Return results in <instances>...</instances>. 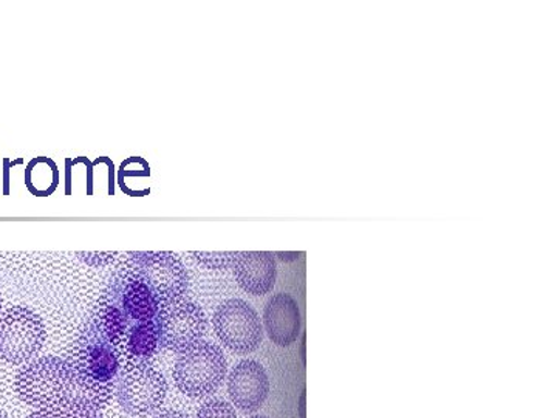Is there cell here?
<instances>
[{"label":"cell","instance_id":"6da1fadb","mask_svg":"<svg viewBox=\"0 0 557 418\" xmlns=\"http://www.w3.org/2000/svg\"><path fill=\"white\" fill-rule=\"evenodd\" d=\"M73 394L69 403L100 410L115 395L121 362L97 315L91 314L69 352Z\"/></svg>","mask_w":557,"mask_h":418},{"label":"cell","instance_id":"7a4b0ae2","mask_svg":"<svg viewBox=\"0 0 557 418\" xmlns=\"http://www.w3.org/2000/svg\"><path fill=\"white\" fill-rule=\"evenodd\" d=\"M73 386L69 362L58 357L32 359L16 377L17 395L36 409L67 405Z\"/></svg>","mask_w":557,"mask_h":418},{"label":"cell","instance_id":"3957f363","mask_svg":"<svg viewBox=\"0 0 557 418\" xmlns=\"http://www.w3.org/2000/svg\"><path fill=\"white\" fill-rule=\"evenodd\" d=\"M119 269L148 285L161 306L185 299L188 292V271L178 255L171 251L127 253Z\"/></svg>","mask_w":557,"mask_h":418},{"label":"cell","instance_id":"277c9868","mask_svg":"<svg viewBox=\"0 0 557 418\" xmlns=\"http://www.w3.org/2000/svg\"><path fill=\"white\" fill-rule=\"evenodd\" d=\"M226 370L228 362L222 348L200 340L180 352L174 366V381L188 397L203 398L218 391L225 380Z\"/></svg>","mask_w":557,"mask_h":418},{"label":"cell","instance_id":"5b68a950","mask_svg":"<svg viewBox=\"0 0 557 418\" xmlns=\"http://www.w3.org/2000/svg\"><path fill=\"white\" fill-rule=\"evenodd\" d=\"M47 332L42 319L28 307H9L0 314V359L25 365L39 354Z\"/></svg>","mask_w":557,"mask_h":418},{"label":"cell","instance_id":"8992f818","mask_svg":"<svg viewBox=\"0 0 557 418\" xmlns=\"http://www.w3.org/2000/svg\"><path fill=\"white\" fill-rule=\"evenodd\" d=\"M166 394L168 381L159 370L148 365L120 370L115 397L124 413L137 417L149 416L161 408Z\"/></svg>","mask_w":557,"mask_h":418},{"label":"cell","instance_id":"52a82bcc","mask_svg":"<svg viewBox=\"0 0 557 418\" xmlns=\"http://www.w3.org/2000/svg\"><path fill=\"white\" fill-rule=\"evenodd\" d=\"M212 325L223 346L236 354L255 352L263 340L258 311L244 299H228L219 306Z\"/></svg>","mask_w":557,"mask_h":418},{"label":"cell","instance_id":"ba28073f","mask_svg":"<svg viewBox=\"0 0 557 418\" xmlns=\"http://www.w3.org/2000/svg\"><path fill=\"white\" fill-rule=\"evenodd\" d=\"M156 319L160 347L178 354L200 341L208 328L203 310L185 299L161 307Z\"/></svg>","mask_w":557,"mask_h":418},{"label":"cell","instance_id":"9c48e42d","mask_svg":"<svg viewBox=\"0 0 557 418\" xmlns=\"http://www.w3.org/2000/svg\"><path fill=\"white\" fill-rule=\"evenodd\" d=\"M228 394L236 408L255 413L270 394V381L265 369L255 359H244L231 370Z\"/></svg>","mask_w":557,"mask_h":418},{"label":"cell","instance_id":"30bf717a","mask_svg":"<svg viewBox=\"0 0 557 418\" xmlns=\"http://www.w3.org/2000/svg\"><path fill=\"white\" fill-rule=\"evenodd\" d=\"M234 276L249 295H267L276 284V260L269 251H239Z\"/></svg>","mask_w":557,"mask_h":418},{"label":"cell","instance_id":"8fae6325","mask_svg":"<svg viewBox=\"0 0 557 418\" xmlns=\"http://www.w3.org/2000/svg\"><path fill=\"white\" fill-rule=\"evenodd\" d=\"M267 332L277 346H289L299 336L300 314L296 299L287 293L271 296L263 310Z\"/></svg>","mask_w":557,"mask_h":418},{"label":"cell","instance_id":"7c38bea8","mask_svg":"<svg viewBox=\"0 0 557 418\" xmlns=\"http://www.w3.org/2000/svg\"><path fill=\"white\" fill-rule=\"evenodd\" d=\"M189 255L209 270H228L236 263L239 251H193Z\"/></svg>","mask_w":557,"mask_h":418},{"label":"cell","instance_id":"4fadbf2b","mask_svg":"<svg viewBox=\"0 0 557 418\" xmlns=\"http://www.w3.org/2000/svg\"><path fill=\"white\" fill-rule=\"evenodd\" d=\"M196 418H237L236 410L225 399H211L205 403Z\"/></svg>","mask_w":557,"mask_h":418},{"label":"cell","instance_id":"5bb4252c","mask_svg":"<svg viewBox=\"0 0 557 418\" xmlns=\"http://www.w3.org/2000/svg\"><path fill=\"white\" fill-rule=\"evenodd\" d=\"M119 253L106 251V253H76V258L86 262L87 266L91 267H106L112 263L116 259Z\"/></svg>","mask_w":557,"mask_h":418},{"label":"cell","instance_id":"9a60e30c","mask_svg":"<svg viewBox=\"0 0 557 418\" xmlns=\"http://www.w3.org/2000/svg\"><path fill=\"white\" fill-rule=\"evenodd\" d=\"M28 418H73L72 410L67 405L51 406V408H42L30 414Z\"/></svg>","mask_w":557,"mask_h":418},{"label":"cell","instance_id":"2e32d148","mask_svg":"<svg viewBox=\"0 0 557 418\" xmlns=\"http://www.w3.org/2000/svg\"><path fill=\"white\" fill-rule=\"evenodd\" d=\"M70 410H72L73 418H104L101 416L100 410L89 408L79 403H67Z\"/></svg>","mask_w":557,"mask_h":418},{"label":"cell","instance_id":"e0dca14e","mask_svg":"<svg viewBox=\"0 0 557 418\" xmlns=\"http://www.w3.org/2000/svg\"><path fill=\"white\" fill-rule=\"evenodd\" d=\"M152 418H189L188 414L180 413L174 409H163L157 413Z\"/></svg>","mask_w":557,"mask_h":418},{"label":"cell","instance_id":"ac0fdd59","mask_svg":"<svg viewBox=\"0 0 557 418\" xmlns=\"http://www.w3.org/2000/svg\"><path fill=\"white\" fill-rule=\"evenodd\" d=\"M306 399H307V391L306 388L302 389V394L299 397V418L306 417Z\"/></svg>","mask_w":557,"mask_h":418},{"label":"cell","instance_id":"d6986e66","mask_svg":"<svg viewBox=\"0 0 557 418\" xmlns=\"http://www.w3.org/2000/svg\"><path fill=\"white\" fill-rule=\"evenodd\" d=\"M277 256L285 262H292V260L299 259L300 253H277Z\"/></svg>","mask_w":557,"mask_h":418},{"label":"cell","instance_id":"ffe728a7","mask_svg":"<svg viewBox=\"0 0 557 418\" xmlns=\"http://www.w3.org/2000/svg\"><path fill=\"white\" fill-rule=\"evenodd\" d=\"M300 357L306 362V335L302 336V344H300Z\"/></svg>","mask_w":557,"mask_h":418},{"label":"cell","instance_id":"44dd1931","mask_svg":"<svg viewBox=\"0 0 557 418\" xmlns=\"http://www.w3.org/2000/svg\"><path fill=\"white\" fill-rule=\"evenodd\" d=\"M0 418H10L9 416H7L5 413H3L2 409H0Z\"/></svg>","mask_w":557,"mask_h":418},{"label":"cell","instance_id":"7402d4cb","mask_svg":"<svg viewBox=\"0 0 557 418\" xmlns=\"http://www.w3.org/2000/svg\"><path fill=\"white\" fill-rule=\"evenodd\" d=\"M2 304H3L2 295H0V314H2Z\"/></svg>","mask_w":557,"mask_h":418},{"label":"cell","instance_id":"603a6c76","mask_svg":"<svg viewBox=\"0 0 557 418\" xmlns=\"http://www.w3.org/2000/svg\"><path fill=\"white\" fill-rule=\"evenodd\" d=\"M251 418H267V417H263V416H252Z\"/></svg>","mask_w":557,"mask_h":418}]
</instances>
